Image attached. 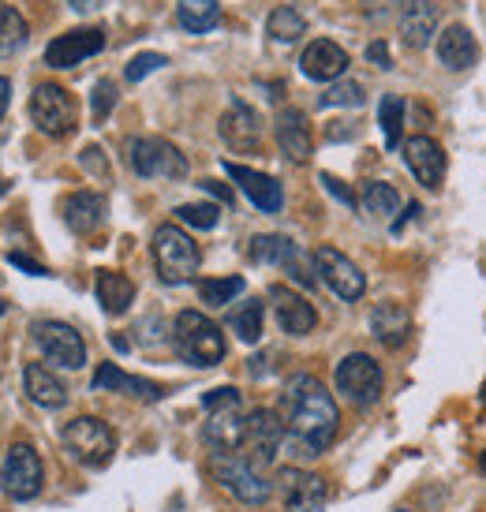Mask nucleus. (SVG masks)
Instances as JSON below:
<instances>
[{
	"label": "nucleus",
	"instance_id": "1",
	"mask_svg": "<svg viewBox=\"0 0 486 512\" xmlns=\"http://www.w3.org/2000/svg\"><path fill=\"white\" fill-rule=\"evenodd\" d=\"M281 419L292 430V438L300 441L303 456H318L337 438L341 412H337L333 393L318 378L296 374V378H288L285 393H281Z\"/></svg>",
	"mask_w": 486,
	"mask_h": 512
},
{
	"label": "nucleus",
	"instance_id": "2",
	"mask_svg": "<svg viewBox=\"0 0 486 512\" xmlns=\"http://www.w3.org/2000/svg\"><path fill=\"white\" fill-rule=\"evenodd\" d=\"M172 348L191 367H217L225 359V337L214 318L202 311H180L172 322Z\"/></svg>",
	"mask_w": 486,
	"mask_h": 512
},
{
	"label": "nucleus",
	"instance_id": "3",
	"mask_svg": "<svg viewBox=\"0 0 486 512\" xmlns=\"http://www.w3.org/2000/svg\"><path fill=\"white\" fill-rule=\"evenodd\" d=\"M202 408H206V427H202L206 445H214L217 453H236L243 445V430H247V415L240 408V389H232V385L210 389L202 397Z\"/></svg>",
	"mask_w": 486,
	"mask_h": 512
},
{
	"label": "nucleus",
	"instance_id": "4",
	"mask_svg": "<svg viewBox=\"0 0 486 512\" xmlns=\"http://www.w3.org/2000/svg\"><path fill=\"white\" fill-rule=\"evenodd\" d=\"M202 262L199 243L187 236L180 225H161L154 232V266H158V277L165 285H187L195 281Z\"/></svg>",
	"mask_w": 486,
	"mask_h": 512
},
{
	"label": "nucleus",
	"instance_id": "5",
	"mask_svg": "<svg viewBox=\"0 0 486 512\" xmlns=\"http://www.w3.org/2000/svg\"><path fill=\"white\" fill-rule=\"evenodd\" d=\"M64 449L79 460L83 468H109L116 456V434L109 423H101L98 415H79L64 427Z\"/></svg>",
	"mask_w": 486,
	"mask_h": 512
},
{
	"label": "nucleus",
	"instance_id": "6",
	"mask_svg": "<svg viewBox=\"0 0 486 512\" xmlns=\"http://www.w3.org/2000/svg\"><path fill=\"white\" fill-rule=\"evenodd\" d=\"M30 120L49 139H64L79 124V105L60 83H42L30 94Z\"/></svg>",
	"mask_w": 486,
	"mask_h": 512
},
{
	"label": "nucleus",
	"instance_id": "7",
	"mask_svg": "<svg viewBox=\"0 0 486 512\" xmlns=\"http://www.w3.org/2000/svg\"><path fill=\"white\" fill-rule=\"evenodd\" d=\"M128 165L146 180H184L187 176V157L158 135H143L128 143Z\"/></svg>",
	"mask_w": 486,
	"mask_h": 512
},
{
	"label": "nucleus",
	"instance_id": "8",
	"mask_svg": "<svg viewBox=\"0 0 486 512\" xmlns=\"http://www.w3.org/2000/svg\"><path fill=\"white\" fill-rule=\"evenodd\" d=\"M333 382H337V393H341L348 404H356V408H371L374 400L382 397V367H378L367 352L344 356L341 363H337Z\"/></svg>",
	"mask_w": 486,
	"mask_h": 512
},
{
	"label": "nucleus",
	"instance_id": "9",
	"mask_svg": "<svg viewBox=\"0 0 486 512\" xmlns=\"http://www.w3.org/2000/svg\"><path fill=\"white\" fill-rule=\"evenodd\" d=\"M214 475H217V483L225 486L236 501H243V505H262V501H270V494H273V486L262 479V471H258L247 456L217 453Z\"/></svg>",
	"mask_w": 486,
	"mask_h": 512
},
{
	"label": "nucleus",
	"instance_id": "10",
	"mask_svg": "<svg viewBox=\"0 0 486 512\" xmlns=\"http://www.w3.org/2000/svg\"><path fill=\"white\" fill-rule=\"evenodd\" d=\"M247 255H251V262L288 270V277H292V281H300L303 288L318 285V270H311V258L303 255L300 247L288 240V236H255L251 247H247Z\"/></svg>",
	"mask_w": 486,
	"mask_h": 512
},
{
	"label": "nucleus",
	"instance_id": "11",
	"mask_svg": "<svg viewBox=\"0 0 486 512\" xmlns=\"http://www.w3.org/2000/svg\"><path fill=\"white\" fill-rule=\"evenodd\" d=\"M288 427L281 412H273V408H255V412L247 415V430H243V445L247 449V460L255 464V468H266L277 460L281 453V441H285Z\"/></svg>",
	"mask_w": 486,
	"mask_h": 512
},
{
	"label": "nucleus",
	"instance_id": "12",
	"mask_svg": "<svg viewBox=\"0 0 486 512\" xmlns=\"http://www.w3.org/2000/svg\"><path fill=\"white\" fill-rule=\"evenodd\" d=\"M42 483H45V468H42V456L34 453V445H12L8 456H4V490L15 501H30L42 494Z\"/></svg>",
	"mask_w": 486,
	"mask_h": 512
},
{
	"label": "nucleus",
	"instance_id": "13",
	"mask_svg": "<svg viewBox=\"0 0 486 512\" xmlns=\"http://www.w3.org/2000/svg\"><path fill=\"white\" fill-rule=\"evenodd\" d=\"M34 341H38L42 356L49 359L53 367L79 370L86 363V341L68 326V322H38V326H34Z\"/></svg>",
	"mask_w": 486,
	"mask_h": 512
},
{
	"label": "nucleus",
	"instance_id": "14",
	"mask_svg": "<svg viewBox=\"0 0 486 512\" xmlns=\"http://www.w3.org/2000/svg\"><path fill=\"white\" fill-rule=\"evenodd\" d=\"M315 270H318V277L333 288V296L348 299V303L367 292V277H363L356 262H352L348 255H341L337 247H318V251H315Z\"/></svg>",
	"mask_w": 486,
	"mask_h": 512
},
{
	"label": "nucleus",
	"instance_id": "15",
	"mask_svg": "<svg viewBox=\"0 0 486 512\" xmlns=\"http://www.w3.org/2000/svg\"><path fill=\"white\" fill-rule=\"evenodd\" d=\"M101 49H105V30L79 27V30L60 34V38H53V42L45 45V64L64 72V68H75V64H83V60L98 57Z\"/></svg>",
	"mask_w": 486,
	"mask_h": 512
},
{
	"label": "nucleus",
	"instance_id": "16",
	"mask_svg": "<svg viewBox=\"0 0 486 512\" xmlns=\"http://www.w3.org/2000/svg\"><path fill=\"white\" fill-rule=\"evenodd\" d=\"M277 483H281V498H285L288 512H318L329 501L326 479L303 468H281Z\"/></svg>",
	"mask_w": 486,
	"mask_h": 512
},
{
	"label": "nucleus",
	"instance_id": "17",
	"mask_svg": "<svg viewBox=\"0 0 486 512\" xmlns=\"http://www.w3.org/2000/svg\"><path fill=\"white\" fill-rule=\"evenodd\" d=\"M270 299H273V314H277V326L285 329L288 337H307L318 326L315 303L307 296H300V292H292L285 285H273Z\"/></svg>",
	"mask_w": 486,
	"mask_h": 512
},
{
	"label": "nucleus",
	"instance_id": "18",
	"mask_svg": "<svg viewBox=\"0 0 486 512\" xmlns=\"http://www.w3.org/2000/svg\"><path fill=\"white\" fill-rule=\"evenodd\" d=\"M225 172H229V180H236V187H240L243 195L251 199V206L262 210V214H277V210L285 206V191H281V184H277L273 176H266V172L236 165V161H225Z\"/></svg>",
	"mask_w": 486,
	"mask_h": 512
},
{
	"label": "nucleus",
	"instance_id": "19",
	"mask_svg": "<svg viewBox=\"0 0 486 512\" xmlns=\"http://www.w3.org/2000/svg\"><path fill=\"white\" fill-rule=\"evenodd\" d=\"M404 165L427 191H438L445 180V150L430 135H412L404 143Z\"/></svg>",
	"mask_w": 486,
	"mask_h": 512
},
{
	"label": "nucleus",
	"instance_id": "20",
	"mask_svg": "<svg viewBox=\"0 0 486 512\" xmlns=\"http://www.w3.org/2000/svg\"><path fill=\"white\" fill-rule=\"evenodd\" d=\"M217 131H221V139H225L236 154H251V150H258V143H262V120H258L255 109L240 98L225 109Z\"/></svg>",
	"mask_w": 486,
	"mask_h": 512
},
{
	"label": "nucleus",
	"instance_id": "21",
	"mask_svg": "<svg viewBox=\"0 0 486 512\" xmlns=\"http://www.w3.org/2000/svg\"><path fill=\"white\" fill-rule=\"evenodd\" d=\"M300 72L307 75V79H315V83H337V79L348 72V53H344L337 42L318 38V42H311L303 49Z\"/></svg>",
	"mask_w": 486,
	"mask_h": 512
},
{
	"label": "nucleus",
	"instance_id": "22",
	"mask_svg": "<svg viewBox=\"0 0 486 512\" xmlns=\"http://www.w3.org/2000/svg\"><path fill=\"white\" fill-rule=\"evenodd\" d=\"M277 143H281V154L292 161V165H307L311 161V150H315V139H311V124L300 109H281L277 113Z\"/></svg>",
	"mask_w": 486,
	"mask_h": 512
},
{
	"label": "nucleus",
	"instance_id": "23",
	"mask_svg": "<svg viewBox=\"0 0 486 512\" xmlns=\"http://www.w3.org/2000/svg\"><path fill=\"white\" fill-rule=\"evenodd\" d=\"M94 389L98 393H128V397H139L146 404H154V400L165 397V389L158 382H146V378H135V374H124V370L116 367V363H101L94 370Z\"/></svg>",
	"mask_w": 486,
	"mask_h": 512
},
{
	"label": "nucleus",
	"instance_id": "24",
	"mask_svg": "<svg viewBox=\"0 0 486 512\" xmlns=\"http://www.w3.org/2000/svg\"><path fill=\"white\" fill-rule=\"evenodd\" d=\"M475 57H479V45H475L472 30L453 23V27H445L438 34V64L449 68V72H464V68H472Z\"/></svg>",
	"mask_w": 486,
	"mask_h": 512
},
{
	"label": "nucleus",
	"instance_id": "25",
	"mask_svg": "<svg viewBox=\"0 0 486 512\" xmlns=\"http://www.w3.org/2000/svg\"><path fill=\"white\" fill-rule=\"evenodd\" d=\"M105 210H109V202L98 191H75L72 199H64V221L79 236H90L94 228H101Z\"/></svg>",
	"mask_w": 486,
	"mask_h": 512
},
{
	"label": "nucleus",
	"instance_id": "26",
	"mask_svg": "<svg viewBox=\"0 0 486 512\" xmlns=\"http://www.w3.org/2000/svg\"><path fill=\"white\" fill-rule=\"evenodd\" d=\"M23 385H27L30 400H34L38 408H60V404L68 400L64 382H60L45 363H27V370H23Z\"/></svg>",
	"mask_w": 486,
	"mask_h": 512
},
{
	"label": "nucleus",
	"instance_id": "27",
	"mask_svg": "<svg viewBox=\"0 0 486 512\" xmlns=\"http://www.w3.org/2000/svg\"><path fill=\"white\" fill-rule=\"evenodd\" d=\"M371 329L386 348H401L408 341V329H412V314L404 311L401 303H378L371 314Z\"/></svg>",
	"mask_w": 486,
	"mask_h": 512
},
{
	"label": "nucleus",
	"instance_id": "28",
	"mask_svg": "<svg viewBox=\"0 0 486 512\" xmlns=\"http://www.w3.org/2000/svg\"><path fill=\"white\" fill-rule=\"evenodd\" d=\"M94 296H98L101 311L105 314H124L131 307V299H135V285H131V277L116 270H98L94 277Z\"/></svg>",
	"mask_w": 486,
	"mask_h": 512
},
{
	"label": "nucleus",
	"instance_id": "29",
	"mask_svg": "<svg viewBox=\"0 0 486 512\" xmlns=\"http://www.w3.org/2000/svg\"><path fill=\"white\" fill-rule=\"evenodd\" d=\"M434 30H438V8L427 4V0L408 4V12H404V19H401L404 45H408V49H423V45H430Z\"/></svg>",
	"mask_w": 486,
	"mask_h": 512
},
{
	"label": "nucleus",
	"instance_id": "30",
	"mask_svg": "<svg viewBox=\"0 0 486 512\" xmlns=\"http://www.w3.org/2000/svg\"><path fill=\"white\" fill-rule=\"evenodd\" d=\"M176 19L191 34H206V30H214L221 23V4L217 0H180L176 4Z\"/></svg>",
	"mask_w": 486,
	"mask_h": 512
},
{
	"label": "nucleus",
	"instance_id": "31",
	"mask_svg": "<svg viewBox=\"0 0 486 512\" xmlns=\"http://www.w3.org/2000/svg\"><path fill=\"white\" fill-rule=\"evenodd\" d=\"M262 322H266V307L258 299H247L229 314V329L240 337L243 344H255L262 337Z\"/></svg>",
	"mask_w": 486,
	"mask_h": 512
},
{
	"label": "nucleus",
	"instance_id": "32",
	"mask_svg": "<svg viewBox=\"0 0 486 512\" xmlns=\"http://www.w3.org/2000/svg\"><path fill=\"white\" fill-rule=\"evenodd\" d=\"M359 206H363V214H371V217H389L401 210V195H397V187L382 184V180H371V184H363Z\"/></svg>",
	"mask_w": 486,
	"mask_h": 512
},
{
	"label": "nucleus",
	"instance_id": "33",
	"mask_svg": "<svg viewBox=\"0 0 486 512\" xmlns=\"http://www.w3.org/2000/svg\"><path fill=\"white\" fill-rule=\"evenodd\" d=\"M266 34H270L273 42H300L303 34H307V19H303L296 8H273L270 19H266Z\"/></svg>",
	"mask_w": 486,
	"mask_h": 512
},
{
	"label": "nucleus",
	"instance_id": "34",
	"mask_svg": "<svg viewBox=\"0 0 486 512\" xmlns=\"http://www.w3.org/2000/svg\"><path fill=\"white\" fill-rule=\"evenodd\" d=\"M243 288H247L243 277H210V281H199V299L206 307H229Z\"/></svg>",
	"mask_w": 486,
	"mask_h": 512
},
{
	"label": "nucleus",
	"instance_id": "35",
	"mask_svg": "<svg viewBox=\"0 0 486 512\" xmlns=\"http://www.w3.org/2000/svg\"><path fill=\"white\" fill-rule=\"evenodd\" d=\"M27 42V19L12 4H0V57Z\"/></svg>",
	"mask_w": 486,
	"mask_h": 512
},
{
	"label": "nucleus",
	"instance_id": "36",
	"mask_svg": "<svg viewBox=\"0 0 486 512\" xmlns=\"http://www.w3.org/2000/svg\"><path fill=\"white\" fill-rule=\"evenodd\" d=\"M378 124L386 131V146H401V131H404V98L397 94H386L382 105H378Z\"/></svg>",
	"mask_w": 486,
	"mask_h": 512
},
{
	"label": "nucleus",
	"instance_id": "37",
	"mask_svg": "<svg viewBox=\"0 0 486 512\" xmlns=\"http://www.w3.org/2000/svg\"><path fill=\"white\" fill-rule=\"evenodd\" d=\"M176 217L191 228H214L221 221V206H214V202H184L176 210Z\"/></svg>",
	"mask_w": 486,
	"mask_h": 512
},
{
	"label": "nucleus",
	"instance_id": "38",
	"mask_svg": "<svg viewBox=\"0 0 486 512\" xmlns=\"http://www.w3.org/2000/svg\"><path fill=\"white\" fill-rule=\"evenodd\" d=\"M367 101V94H363V86L359 83H352V79H341V83H333L322 94V105L326 109H333V105H348V109H359Z\"/></svg>",
	"mask_w": 486,
	"mask_h": 512
},
{
	"label": "nucleus",
	"instance_id": "39",
	"mask_svg": "<svg viewBox=\"0 0 486 512\" xmlns=\"http://www.w3.org/2000/svg\"><path fill=\"white\" fill-rule=\"evenodd\" d=\"M90 105H94V120H98V124L113 113V105H116V83L113 79H101V83L94 86V101H90Z\"/></svg>",
	"mask_w": 486,
	"mask_h": 512
},
{
	"label": "nucleus",
	"instance_id": "40",
	"mask_svg": "<svg viewBox=\"0 0 486 512\" xmlns=\"http://www.w3.org/2000/svg\"><path fill=\"white\" fill-rule=\"evenodd\" d=\"M161 64H165V57H161V53H139V57H131L128 83H139V79H146L150 72H158Z\"/></svg>",
	"mask_w": 486,
	"mask_h": 512
},
{
	"label": "nucleus",
	"instance_id": "41",
	"mask_svg": "<svg viewBox=\"0 0 486 512\" xmlns=\"http://www.w3.org/2000/svg\"><path fill=\"white\" fill-rule=\"evenodd\" d=\"M322 184H326V191L333 195V199H341L344 206H356V195H352V187H344L337 176H329V172H322Z\"/></svg>",
	"mask_w": 486,
	"mask_h": 512
},
{
	"label": "nucleus",
	"instance_id": "42",
	"mask_svg": "<svg viewBox=\"0 0 486 512\" xmlns=\"http://www.w3.org/2000/svg\"><path fill=\"white\" fill-rule=\"evenodd\" d=\"M367 60H374V64H378V68H393V60H389V45L386 42H371L367 45Z\"/></svg>",
	"mask_w": 486,
	"mask_h": 512
},
{
	"label": "nucleus",
	"instance_id": "43",
	"mask_svg": "<svg viewBox=\"0 0 486 512\" xmlns=\"http://www.w3.org/2000/svg\"><path fill=\"white\" fill-rule=\"evenodd\" d=\"M8 262H12V266H19V270L34 273V277H45V266H38V262H30V258H27V255H19V251H12V255H8Z\"/></svg>",
	"mask_w": 486,
	"mask_h": 512
},
{
	"label": "nucleus",
	"instance_id": "44",
	"mask_svg": "<svg viewBox=\"0 0 486 512\" xmlns=\"http://www.w3.org/2000/svg\"><path fill=\"white\" fill-rule=\"evenodd\" d=\"M202 191H210V195H217V199L225 202V206H232V187H225V184H217V180H202Z\"/></svg>",
	"mask_w": 486,
	"mask_h": 512
},
{
	"label": "nucleus",
	"instance_id": "45",
	"mask_svg": "<svg viewBox=\"0 0 486 512\" xmlns=\"http://www.w3.org/2000/svg\"><path fill=\"white\" fill-rule=\"evenodd\" d=\"M68 4H72V8H75L79 15H86V12H98V8L105 4V0H68Z\"/></svg>",
	"mask_w": 486,
	"mask_h": 512
},
{
	"label": "nucleus",
	"instance_id": "46",
	"mask_svg": "<svg viewBox=\"0 0 486 512\" xmlns=\"http://www.w3.org/2000/svg\"><path fill=\"white\" fill-rule=\"evenodd\" d=\"M8 94H12V83L0 75V116H4V109H8Z\"/></svg>",
	"mask_w": 486,
	"mask_h": 512
},
{
	"label": "nucleus",
	"instance_id": "47",
	"mask_svg": "<svg viewBox=\"0 0 486 512\" xmlns=\"http://www.w3.org/2000/svg\"><path fill=\"white\" fill-rule=\"evenodd\" d=\"M4 311H8V307H4V299H0V314H4Z\"/></svg>",
	"mask_w": 486,
	"mask_h": 512
},
{
	"label": "nucleus",
	"instance_id": "48",
	"mask_svg": "<svg viewBox=\"0 0 486 512\" xmlns=\"http://www.w3.org/2000/svg\"><path fill=\"white\" fill-rule=\"evenodd\" d=\"M483 471H486V456H483Z\"/></svg>",
	"mask_w": 486,
	"mask_h": 512
},
{
	"label": "nucleus",
	"instance_id": "49",
	"mask_svg": "<svg viewBox=\"0 0 486 512\" xmlns=\"http://www.w3.org/2000/svg\"><path fill=\"white\" fill-rule=\"evenodd\" d=\"M397 512H408V509H397Z\"/></svg>",
	"mask_w": 486,
	"mask_h": 512
},
{
	"label": "nucleus",
	"instance_id": "50",
	"mask_svg": "<svg viewBox=\"0 0 486 512\" xmlns=\"http://www.w3.org/2000/svg\"><path fill=\"white\" fill-rule=\"evenodd\" d=\"M483 393H486V389H483Z\"/></svg>",
	"mask_w": 486,
	"mask_h": 512
}]
</instances>
